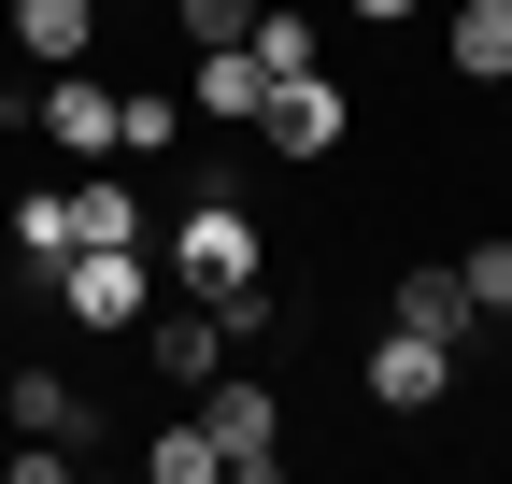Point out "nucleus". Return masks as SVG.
Returning <instances> with one entry per match:
<instances>
[{
  "label": "nucleus",
  "instance_id": "1",
  "mask_svg": "<svg viewBox=\"0 0 512 484\" xmlns=\"http://www.w3.org/2000/svg\"><path fill=\"white\" fill-rule=\"evenodd\" d=\"M171 285H185V299H242V285H271V271H256V214H242V171H228V157L200 171V186H185Z\"/></svg>",
  "mask_w": 512,
  "mask_h": 484
},
{
  "label": "nucleus",
  "instance_id": "2",
  "mask_svg": "<svg viewBox=\"0 0 512 484\" xmlns=\"http://www.w3.org/2000/svg\"><path fill=\"white\" fill-rule=\"evenodd\" d=\"M43 299L72 328H143L157 314V271H143V242H72V257L43 271Z\"/></svg>",
  "mask_w": 512,
  "mask_h": 484
},
{
  "label": "nucleus",
  "instance_id": "3",
  "mask_svg": "<svg viewBox=\"0 0 512 484\" xmlns=\"http://www.w3.org/2000/svg\"><path fill=\"white\" fill-rule=\"evenodd\" d=\"M356 385H370L384 428H427V413H456V342H427V328H370Z\"/></svg>",
  "mask_w": 512,
  "mask_h": 484
},
{
  "label": "nucleus",
  "instance_id": "4",
  "mask_svg": "<svg viewBox=\"0 0 512 484\" xmlns=\"http://www.w3.org/2000/svg\"><path fill=\"white\" fill-rule=\"evenodd\" d=\"M356 143V86H328V72H285L271 100H256V157H285V171H328Z\"/></svg>",
  "mask_w": 512,
  "mask_h": 484
},
{
  "label": "nucleus",
  "instance_id": "5",
  "mask_svg": "<svg viewBox=\"0 0 512 484\" xmlns=\"http://www.w3.org/2000/svg\"><path fill=\"white\" fill-rule=\"evenodd\" d=\"M200 428L228 442V484H271V470H285V399L256 385V371H242V385H228V371L200 385Z\"/></svg>",
  "mask_w": 512,
  "mask_h": 484
},
{
  "label": "nucleus",
  "instance_id": "6",
  "mask_svg": "<svg viewBox=\"0 0 512 484\" xmlns=\"http://www.w3.org/2000/svg\"><path fill=\"white\" fill-rule=\"evenodd\" d=\"M384 328H427V342H484V314H470V285H456V257H413L399 285H384Z\"/></svg>",
  "mask_w": 512,
  "mask_h": 484
},
{
  "label": "nucleus",
  "instance_id": "7",
  "mask_svg": "<svg viewBox=\"0 0 512 484\" xmlns=\"http://www.w3.org/2000/svg\"><path fill=\"white\" fill-rule=\"evenodd\" d=\"M143 356H157V385H214L228 371V314H214V299H157V314H143Z\"/></svg>",
  "mask_w": 512,
  "mask_h": 484
},
{
  "label": "nucleus",
  "instance_id": "8",
  "mask_svg": "<svg viewBox=\"0 0 512 484\" xmlns=\"http://www.w3.org/2000/svg\"><path fill=\"white\" fill-rule=\"evenodd\" d=\"M100 15H114V0H0V29H15L29 72H72V57H100Z\"/></svg>",
  "mask_w": 512,
  "mask_h": 484
},
{
  "label": "nucleus",
  "instance_id": "9",
  "mask_svg": "<svg viewBox=\"0 0 512 484\" xmlns=\"http://www.w3.org/2000/svg\"><path fill=\"white\" fill-rule=\"evenodd\" d=\"M441 57H456V86H512V0H456V15H441Z\"/></svg>",
  "mask_w": 512,
  "mask_h": 484
},
{
  "label": "nucleus",
  "instance_id": "10",
  "mask_svg": "<svg viewBox=\"0 0 512 484\" xmlns=\"http://www.w3.org/2000/svg\"><path fill=\"white\" fill-rule=\"evenodd\" d=\"M185 100H200L214 129H256V100H271V72H256V43H200V72H185Z\"/></svg>",
  "mask_w": 512,
  "mask_h": 484
},
{
  "label": "nucleus",
  "instance_id": "11",
  "mask_svg": "<svg viewBox=\"0 0 512 484\" xmlns=\"http://www.w3.org/2000/svg\"><path fill=\"white\" fill-rule=\"evenodd\" d=\"M15 428H43V442H100V413H86L72 371H15Z\"/></svg>",
  "mask_w": 512,
  "mask_h": 484
},
{
  "label": "nucleus",
  "instance_id": "12",
  "mask_svg": "<svg viewBox=\"0 0 512 484\" xmlns=\"http://www.w3.org/2000/svg\"><path fill=\"white\" fill-rule=\"evenodd\" d=\"M0 228H15V257H29V285H43L57 257H72V186H15V214H0Z\"/></svg>",
  "mask_w": 512,
  "mask_h": 484
},
{
  "label": "nucleus",
  "instance_id": "13",
  "mask_svg": "<svg viewBox=\"0 0 512 484\" xmlns=\"http://www.w3.org/2000/svg\"><path fill=\"white\" fill-rule=\"evenodd\" d=\"M185 143V100L171 86H114V157H171Z\"/></svg>",
  "mask_w": 512,
  "mask_h": 484
},
{
  "label": "nucleus",
  "instance_id": "14",
  "mask_svg": "<svg viewBox=\"0 0 512 484\" xmlns=\"http://www.w3.org/2000/svg\"><path fill=\"white\" fill-rule=\"evenodd\" d=\"M143 484H228V442L185 413V428H157V442H143Z\"/></svg>",
  "mask_w": 512,
  "mask_h": 484
},
{
  "label": "nucleus",
  "instance_id": "15",
  "mask_svg": "<svg viewBox=\"0 0 512 484\" xmlns=\"http://www.w3.org/2000/svg\"><path fill=\"white\" fill-rule=\"evenodd\" d=\"M313 57H328V29H313L299 0H256V72L285 86V72H313Z\"/></svg>",
  "mask_w": 512,
  "mask_h": 484
},
{
  "label": "nucleus",
  "instance_id": "16",
  "mask_svg": "<svg viewBox=\"0 0 512 484\" xmlns=\"http://www.w3.org/2000/svg\"><path fill=\"white\" fill-rule=\"evenodd\" d=\"M456 285H470V314H484V328H512V228H484V242H470Z\"/></svg>",
  "mask_w": 512,
  "mask_h": 484
},
{
  "label": "nucleus",
  "instance_id": "17",
  "mask_svg": "<svg viewBox=\"0 0 512 484\" xmlns=\"http://www.w3.org/2000/svg\"><path fill=\"white\" fill-rule=\"evenodd\" d=\"M72 242H143V200H128L114 171H86L72 186Z\"/></svg>",
  "mask_w": 512,
  "mask_h": 484
},
{
  "label": "nucleus",
  "instance_id": "18",
  "mask_svg": "<svg viewBox=\"0 0 512 484\" xmlns=\"http://www.w3.org/2000/svg\"><path fill=\"white\" fill-rule=\"evenodd\" d=\"M185 43H256V0H171Z\"/></svg>",
  "mask_w": 512,
  "mask_h": 484
},
{
  "label": "nucleus",
  "instance_id": "19",
  "mask_svg": "<svg viewBox=\"0 0 512 484\" xmlns=\"http://www.w3.org/2000/svg\"><path fill=\"white\" fill-rule=\"evenodd\" d=\"M342 15H356V29H413L427 0H342Z\"/></svg>",
  "mask_w": 512,
  "mask_h": 484
}]
</instances>
